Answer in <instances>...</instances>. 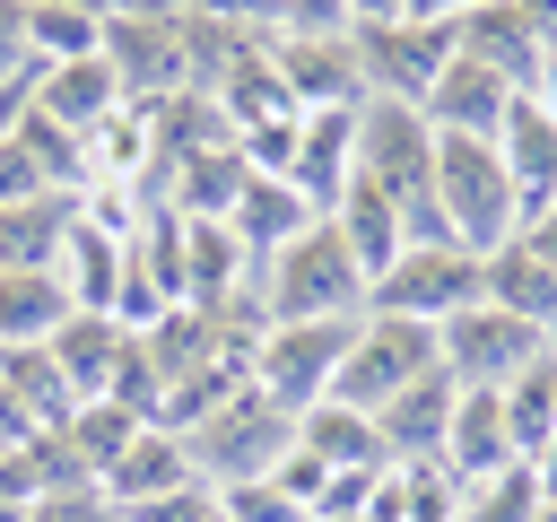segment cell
I'll use <instances>...</instances> for the list:
<instances>
[{
	"instance_id": "obj_38",
	"label": "cell",
	"mask_w": 557,
	"mask_h": 522,
	"mask_svg": "<svg viewBox=\"0 0 557 522\" xmlns=\"http://www.w3.org/2000/svg\"><path fill=\"white\" fill-rule=\"evenodd\" d=\"M522 244H531V252H540V261H557V200H548V209H531V217H522Z\"/></svg>"
},
{
	"instance_id": "obj_22",
	"label": "cell",
	"mask_w": 557,
	"mask_h": 522,
	"mask_svg": "<svg viewBox=\"0 0 557 522\" xmlns=\"http://www.w3.org/2000/svg\"><path fill=\"white\" fill-rule=\"evenodd\" d=\"M183 478H200V470H191V444H183L174 426H139V444L104 470V496H113V513H131V505H148V496H174Z\"/></svg>"
},
{
	"instance_id": "obj_10",
	"label": "cell",
	"mask_w": 557,
	"mask_h": 522,
	"mask_svg": "<svg viewBox=\"0 0 557 522\" xmlns=\"http://www.w3.org/2000/svg\"><path fill=\"white\" fill-rule=\"evenodd\" d=\"M270 70L287 87L296 113H339V104H366V78H357V52L348 35H270Z\"/></svg>"
},
{
	"instance_id": "obj_13",
	"label": "cell",
	"mask_w": 557,
	"mask_h": 522,
	"mask_svg": "<svg viewBox=\"0 0 557 522\" xmlns=\"http://www.w3.org/2000/svg\"><path fill=\"white\" fill-rule=\"evenodd\" d=\"M453 44H461L470 61H487V70H505L522 96L540 87V70H548V52H557V35H548L522 0H487V9H470V17L453 26Z\"/></svg>"
},
{
	"instance_id": "obj_25",
	"label": "cell",
	"mask_w": 557,
	"mask_h": 522,
	"mask_svg": "<svg viewBox=\"0 0 557 522\" xmlns=\"http://www.w3.org/2000/svg\"><path fill=\"white\" fill-rule=\"evenodd\" d=\"M70 313H78V304H70L61 270H0V348H35V339H52Z\"/></svg>"
},
{
	"instance_id": "obj_27",
	"label": "cell",
	"mask_w": 557,
	"mask_h": 522,
	"mask_svg": "<svg viewBox=\"0 0 557 522\" xmlns=\"http://www.w3.org/2000/svg\"><path fill=\"white\" fill-rule=\"evenodd\" d=\"M26 52H35V70H52V61H96V52H104V9H96V0H35V9H26Z\"/></svg>"
},
{
	"instance_id": "obj_26",
	"label": "cell",
	"mask_w": 557,
	"mask_h": 522,
	"mask_svg": "<svg viewBox=\"0 0 557 522\" xmlns=\"http://www.w3.org/2000/svg\"><path fill=\"white\" fill-rule=\"evenodd\" d=\"M70 226H78V191L0 209V270H52L61 244H70Z\"/></svg>"
},
{
	"instance_id": "obj_29",
	"label": "cell",
	"mask_w": 557,
	"mask_h": 522,
	"mask_svg": "<svg viewBox=\"0 0 557 522\" xmlns=\"http://www.w3.org/2000/svg\"><path fill=\"white\" fill-rule=\"evenodd\" d=\"M505 391V435H513V461H531L548 435H557V348L540 357V365H522L513 383H496Z\"/></svg>"
},
{
	"instance_id": "obj_24",
	"label": "cell",
	"mask_w": 557,
	"mask_h": 522,
	"mask_svg": "<svg viewBox=\"0 0 557 522\" xmlns=\"http://www.w3.org/2000/svg\"><path fill=\"white\" fill-rule=\"evenodd\" d=\"M226 226L244 235V252H252V270H261V261H270V252H278V244H287L296 226H313V209L296 200V183H287V174H252V183L235 191Z\"/></svg>"
},
{
	"instance_id": "obj_17",
	"label": "cell",
	"mask_w": 557,
	"mask_h": 522,
	"mask_svg": "<svg viewBox=\"0 0 557 522\" xmlns=\"http://www.w3.org/2000/svg\"><path fill=\"white\" fill-rule=\"evenodd\" d=\"M35 113L61 122L70 139H87L104 113H122V78H113V61L96 52V61H52V70H35Z\"/></svg>"
},
{
	"instance_id": "obj_15",
	"label": "cell",
	"mask_w": 557,
	"mask_h": 522,
	"mask_svg": "<svg viewBox=\"0 0 557 522\" xmlns=\"http://www.w3.org/2000/svg\"><path fill=\"white\" fill-rule=\"evenodd\" d=\"M244 183H252V157H244L235 139H209V148H191V157H174V165L157 174V191H165L174 217H226Z\"/></svg>"
},
{
	"instance_id": "obj_32",
	"label": "cell",
	"mask_w": 557,
	"mask_h": 522,
	"mask_svg": "<svg viewBox=\"0 0 557 522\" xmlns=\"http://www.w3.org/2000/svg\"><path fill=\"white\" fill-rule=\"evenodd\" d=\"M26 522H122V513H113V496L96 478H70V487H44L26 505Z\"/></svg>"
},
{
	"instance_id": "obj_37",
	"label": "cell",
	"mask_w": 557,
	"mask_h": 522,
	"mask_svg": "<svg viewBox=\"0 0 557 522\" xmlns=\"http://www.w3.org/2000/svg\"><path fill=\"white\" fill-rule=\"evenodd\" d=\"M470 9H487V0H400V17H418V26H461Z\"/></svg>"
},
{
	"instance_id": "obj_19",
	"label": "cell",
	"mask_w": 557,
	"mask_h": 522,
	"mask_svg": "<svg viewBox=\"0 0 557 522\" xmlns=\"http://www.w3.org/2000/svg\"><path fill=\"white\" fill-rule=\"evenodd\" d=\"M131 322L122 313H70L61 331H52V357H61V374H70V391L78 400H104L113 391V374L131 365Z\"/></svg>"
},
{
	"instance_id": "obj_35",
	"label": "cell",
	"mask_w": 557,
	"mask_h": 522,
	"mask_svg": "<svg viewBox=\"0 0 557 522\" xmlns=\"http://www.w3.org/2000/svg\"><path fill=\"white\" fill-rule=\"evenodd\" d=\"M278 26L287 35H348V0H287Z\"/></svg>"
},
{
	"instance_id": "obj_18",
	"label": "cell",
	"mask_w": 557,
	"mask_h": 522,
	"mask_svg": "<svg viewBox=\"0 0 557 522\" xmlns=\"http://www.w3.org/2000/svg\"><path fill=\"white\" fill-rule=\"evenodd\" d=\"M331 226L348 235V261L366 270V296H374V278H383V270H392V261L409 252V217H400V200H392V191H374L366 174H357V183L339 191Z\"/></svg>"
},
{
	"instance_id": "obj_23",
	"label": "cell",
	"mask_w": 557,
	"mask_h": 522,
	"mask_svg": "<svg viewBox=\"0 0 557 522\" xmlns=\"http://www.w3.org/2000/svg\"><path fill=\"white\" fill-rule=\"evenodd\" d=\"M479 278H487V287H479L487 304H505V313H522V322H540V331L557 339V261H540V252L513 235V244H496V252L479 261Z\"/></svg>"
},
{
	"instance_id": "obj_11",
	"label": "cell",
	"mask_w": 557,
	"mask_h": 522,
	"mask_svg": "<svg viewBox=\"0 0 557 522\" xmlns=\"http://www.w3.org/2000/svg\"><path fill=\"white\" fill-rule=\"evenodd\" d=\"M513 96H522V87H513L505 70H487V61H470V52L453 44V61H444V78L426 87L418 113H426L444 139H496L505 113H513Z\"/></svg>"
},
{
	"instance_id": "obj_28",
	"label": "cell",
	"mask_w": 557,
	"mask_h": 522,
	"mask_svg": "<svg viewBox=\"0 0 557 522\" xmlns=\"http://www.w3.org/2000/svg\"><path fill=\"white\" fill-rule=\"evenodd\" d=\"M296 444L322 452L331 470H383V435H374V418L348 409V400H313V409L296 418Z\"/></svg>"
},
{
	"instance_id": "obj_16",
	"label": "cell",
	"mask_w": 557,
	"mask_h": 522,
	"mask_svg": "<svg viewBox=\"0 0 557 522\" xmlns=\"http://www.w3.org/2000/svg\"><path fill=\"white\" fill-rule=\"evenodd\" d=\"M444 470L470 487L487 470H513V435H505V391L496 383H461L453 426H444Z\"/></svg>"
},
{
	"instance_id": "obj_21",
	"label": "cell",
	"mask_w": 557,
	"mask_h": 522,
	"mask_svg": "<svg viewBox=\"0 0 557 522\" xmlns=\"http://www.w3.org/2000/svg\"><path fill=\"white\" fill-rule=\"evenodd\" d=\"M139 426H157V418H139V409H122V400H78L61 426H52V444H61V461L78 470V478H96L104 487V470L139 444Z\"/></svg>"
},
{
	"instance_id": "obj_2",
	"label": "cell",
	"mask_w": 557,
	"mask_h": 522,
	"mask_svg": "<svg viewBox=\"0 0 557 522\" xmlns=\"http://www.w3.org/2000/svg\"><path fill=\"white\" fill-rule=\"evenodd\" d=\"M435 209H444V235L470 244L479 261L522 235V191H513L496 139H444L435 130Z\"/></svg>"
},
{
	"instance_id": "obj_39",
	"label": "cell",
	"mask_w": 557,
	"mask_h": 522,
	"mask_svg": "<svg viewBox=\"0 0 557 522\" xmlns=\"http://www.w3.org/2000/svg\"><path fill=\"white\" fill-rule=\"evenodd\" d=\"M191 0H104V17H183Z\"/></svg>"
},
{
	"instance_id": "obj_5",
	"label": "cell",
	"mask_w": 557,
	"mask_h": 522,
	"mask_svg": "<svg viewBox=\"0 0 557 522\" xmlns=\"http://www.w3.org/2000/svg\"><path fill=\"white\" fill-rule=\"evenodd\" d=\"M479 252L470 244H409L383 278H374V296H366V313H409V322H453L461 304H479Z\"/></svg>"
},
{
	"instance_id": "obj_20",
	"label": "cell",
	"mask_w": 557,
	"mask_h": 522,
	"mask_svg": "<svg viewBox=\"0 0 557 522\" xmlns=\"http://www.w3.org/2000/svg\"><path fill=\"white\" fill-rule=\"evenodd\" d=\"M496 157H505V174H513V191H522V217L557 200V113H548L540 96H513V113H505V130H496Z\"/></svg>"
},
{
	"instance_id": "obj_3",
	"label": "cell",
	"mask_w": 557,
	"mask_h": 522,
	"mask_svg": "<svg viewBox=\"0 0 557 522\" xmlns=\"http://www.w3.org/2000/svg\"><path fill=\"white\" fill-rule=\"evenodd\" d=\"M183 444H191V470H200L209 487L270 478V470H278V452L296 444V409H278L261 383H235L200 426H183Z\"/></svg>"
},
{
	"instance_id": "obj_8",
	"label": "cell",
	"mask_w": 557,
	"mask_h": 522,
	"mask_svg": "<svg viewBox=\"0 0 557 522\" xmlns=\"http://www.w3.org/2000/svg\"><path fill=\"white\" fill-rule=\"evenodd\" d=\"M348 52H357V78H366V96L426 104V87H435V78H444V61H453V26L383 17V26H348Z\"/></svg>"
},
{
	"instance_id": "obj_12",
	"label": "cell",
	"mask_w": 557,
	"mask_h": 522,
	"mask_svg": "<svg viewBox=\"0 0 557 522\" xmlns=\"http://www.w3.org/2000/svg\"><path fill=\"white\" fill-rule=\"evenodd\" d=\"M287 183L313 217L339 209V191L357 183V104L339 113H296V157H287Z\"/></svg>"
},
{
	"instance_id": "obj_33",
	"label": "cell",
	"mask_w": 557,
	"mask_h": 522,
	"mask_svg": "<svg viewBox=\"0 0 557 522\" xmlns=\"http://www.w3.org/2000/svg\"><path fill=\"white\" fill-rule=\"evenodd\" d=\"M122 522H218V487H209V478H183L174 496H148V505H131Z\"/></svg>"
},
{
	"instance_id": "obj_9",
	"label": "cell",
	"mask_w": 557,
	"mask_h": 522,
	"mask_svg": "<svg viewBox=\"0 0 557 522\" xmlns=\"http://www.w3.org/2000/svg\"><path fill=\"white\" fill-rule=\"evenodd\" d=\"M104 61L122 78L131 113H157L165 96L191 87V52H183V17H104Z\"/></svg>"
},
{
	"instance_id": "obj_30",
	"label": "cell",
	"mask_w": 557,
	"mask_h": 522,
	"mask_svg": "<svg viewBox=\"0 0 557 522\" xmlns=\"http://www.w3.org/2000/svg\"><path fill=\"white\" fill-rule=\"evenodd\" d=\"M453 522H540V478H531V461L470 478L461 505H453Z\"/></svg>"
},
{
	"instance_id": "obj_41",
	"label": "cell",
	"mask_w": 557,
	"mask_h": 522,
	"mask_svg": "<svg viewBox=\"0 0 557 522\" xmlns=\"http://www.w3.org/2000/svg\"><path fill=\"white\" fill-rule=\"evenodd\" d=\"M383 17H400V0H348V26H383Z\"/></svg>"
},
{
	"instance_id": "obj_7",
	"label": "cell",
	"mask_w": 557,
	"mask_h": 522,
	"mask_svg": "<svg viewBox=\"0 0 557 522\" xmlns=\"http://www.w3.org/2000/svg\"><path fill=\"white\" fill-rule=\"evenodd\" d=\"M348 339H357V322H270L261 331V357H252V383L278 409L305 418L313 400H331V383L348 365Z\"/></svg>"
},
{
	"instance_id": "obj_31",
	"label": "cell",
	"mask_w": 557,
	"mask_h": 522,
	"mask_svg": "<svg viewBox=\"0 0 557 522\" xmlns=\"http://www.w3.org/2000/svg\"><path fill=\"white\" fill-rule=\"evenodd\" d=\"M218 505H226V522H313L278 478H235V487H218Z\"/></svg>"
},
{
	"instance_id": "obj_14",
	"label": "cell",
	"mask_w": 557,
	"mask_h": 522,
	"mask_svg": "<svg viewBox=\"0 0 557 522\" xmlns=\"http://www.w3.org/2000/svg\"><path fill=\"white\" fill-rule=\"evenodd\" d=\"M453 400H461V383L435 365V374H418L409 391H392L383 409H374V435H383V461H444V426H453Z\"/></svg>"
},
{
	"instance_id": "obj_42",
	"label": "cell",
	"mask_w": 557,
	"mask_h": 522,
	"mask_svg": "<svg viewBox=\"0 0 557 522\" xmlns=\"http://www.w3.org/2000/svg\"><path fill=\"white\" fill-rule=\"evenodd\" d=\"M540 522H557V496H540Z\"/></svg>"
},
{
	"instance_id": "obj_4",
	"label": "cell",
	"mask_w": 557,
	"mask_h": 522,
	"mask_svg": "<svg viewBox=\"0 0 557 522\" xmlns=\"http://www.w3.org/2000/svg\"><path fill=\"white\" fill-rule=\"evenodd\" d=\"M444 357H435V322H409V313H357V339H348V365H339V383H331V400H348V409H383L392 391H409L418 374H435Z\"/></svg>"
},
{
	"instance_id": "obj_6",
	"label": "cell",
	"mask_w": 557,
	"mask_h": 522,
	"mask_svg": "<svg viewBox=\"0 0 557 522\" xmlns=\"http://www.w3.org/2000/svg\"><path fill=\"white\" fill-rule=\"evenodd\" d=\"M557 339L540 331V322H522V313H505V304H461L444 331H435V357H444V374L453 383H513L522 365H540Z\"/></svg>"
},
{
	"instance_id": "obj_40",
	"label": "cell",
	"mask_w": 557,
	"mask_h": 522,
	"mask_svg": "<svg viewBox=\"0 0 557 522\" xmlns=\"http://www.w3.org/2000/svg\"><path fill=\"white\" fill-rule=\"evenodd\" d=\"M531 478H540V496H557V435L531 452Z\"/></svg>"
},
{
	"instance_id": "obj_36",
	"label": "cell",
	"mask_w": 557,
	"mask_h": 522,
	"mask_svg": "<svg viewBox=\"0 0 557 522\" xmlns=\"http://www.w3.org/2000/svg\"><path fill=\"white\" fill-rule=\"evenodd\" d=\"M35 52H26V0H0V78H26Z\"/></svg>"
},
{
	"instance_id": "obj_1",
	"label": "cell",
	"mask_w": 557,
	"mask_h": 522,
	"mask_svg": "<svg viewBox=\"0 0 557 522\" xmlns=\"http://www.w3.org/2000/svg\"><path fill=\"white\" fill-rule=\"evenodd\" d=\"M261 313L270 322H357L366 313V270L348 261V235L331 217L296 226L261 261Z\"/></svg>"
},
{
	"instance_id": "obj_34",
	"label": "cell",
	"mask_w": 557,
	"mask_h": 522,
	"mask_svg": "<svg viewBox=\"0 0 557 522\" xmlns=\"http://www.w3.org/2000/svg\"><path fill=\"white\" fill-rule=\"evenodd\" d=\"M278 9H287V0H191L183 17H209V26H244V35H278Z\"/></svg>"
}]
</instances>
